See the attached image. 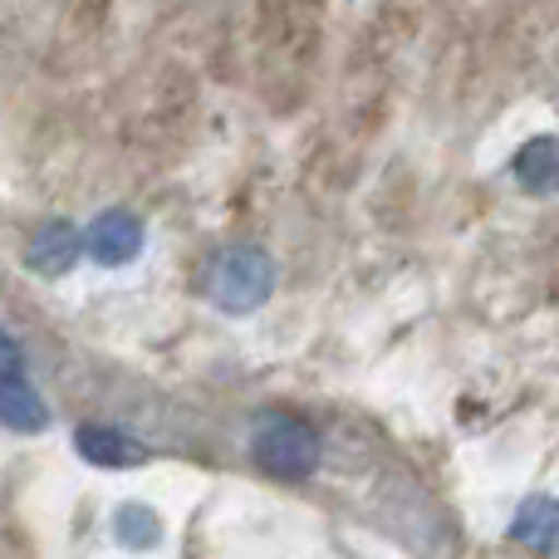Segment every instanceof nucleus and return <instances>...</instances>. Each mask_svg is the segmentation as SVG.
<instances>
[{"instance_id":"f257e3e1","label":"nucleus","mask_w":559,"mask_h":559,"mask_svg":"<svg viewBox=\"0 0 559 559\" xmlns=\"http://www.w3.org/2000/svg\"><path fill=\"white\" fill-rule=\"evenodd\" d=\"M271 285H275V265H271V255L255 251V246H226L212 261V271H206V295H212V305L226 309V314L255 309L271 295Z\"/></svg>"},{"instance_id":"20e7f679","label":"nucleus","mask_w":559,"mask_h":559,"mask_svg":"<svg viewBox=\"0 0 559 559\" xmlns=\"http://www.w3.org/2000/svg\"><path fill=\"white\" fill-rule=\"evenodd\" d=\"M79 261H84V231H79L69 216H55V222H45L25 241V265H29V275H39V280L69 275Z\"/></svg>"},{"instance_id":"f03ea898","label":"nucleus","mask_w":559,"mask_h":559,"mask_svg":"<svg viewBox=\"0 0 559 559\" xmlns=\"http://www.w3.org/2000/svg\"><path fill=\"white\" fill-rule=\"evenodd\" d=\"M143 241H147L143 216L128 212V206H104L84 231V255L94 265H104V271H118V265H133L143 255Z\"/></svg>"},{"instance_id":"7ed1b4c3","label":"nucleus","mask_w":559,"mask_h":559,"mask_svg":"<svg viewBox=\"0 0 559 559\" xmlns=\"http://www.w3.org/2000/svg\"><path fill=\"white\" fill-rule=\"evenodd\" d=\"M255 456H261V466H271L275 476H299L314 466L319 437H314V427L295 423V417H275V423H265L261 432H255Z\"/></svg>"},{"instance_id":"423d86ee","label":"nucleus","mask_w":559,"mask_h":559,"mask_svg":"<svg viewBox=\"0 0 559 559\" xmlns=\"http://www.w3.org/2000/svg\"><path fill=\"white\" fill-rule=\"evenodd\" d=\"M0 427H5V432H20V437L45 432L49 427L45 397H39L25 378H20V383H0Z\"/></svg>"},{"instance_id":"39448f33","label":"nucleus","mask_w":559,"mask_h":559,"mask_svg":"<svg viewBox=\"0 0 559 559\" xmlns=\"http://www.w3.org/2000/svg\"><path fill=\"white\" fill-rule=\"evenodd\" d=\"M74 452L84 456L88 466H104V472H123V466H143V462H147L143 447H138L128 432L108 427V423H84V427H74Z\"/></svg>"},{"instance_id":"6e6552de","label":"nucleus","mask_w":559,"mask_h":559,"mask_svg":"<svg viewBox=\"0 0 559 559\" xmlns=\"http://www.w3.org/2000/svg\"><path fill=\"white\" fill-rule=\"evenodd\" d=\"M25 368H29L25 344H20L10 329H0V383H20V378H25Z\"/></svg>"},{"instance_id":"0eeeda50","label":"nucleus","mask_w":559,"mask_h":559,"mask_svg":"<svg viewBox=\"0 0 559 559\" xmlns=\"http://www.w3.org/2000/svg\"><path fill=\"white\" fill-rule=\"evenodd\" d=\"M114 540L123 545V550H138V555L157 550V545H163V515L143 501H123L114 511Z\"/></svg>"}]
</instances>
